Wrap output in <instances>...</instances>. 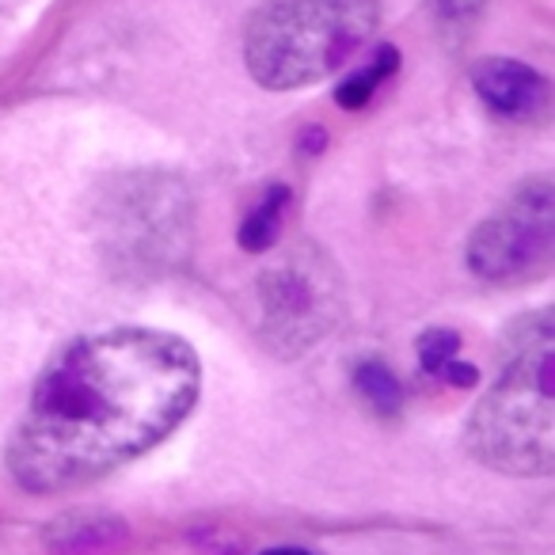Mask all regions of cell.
Here are the masks:
<instances>
[{
    "mask_svg": "<svg viewBox=\"0 0 555 555\" xmlns=\"http://www.w3.org/2000/svg\"><path fill=\"white\" fill-rule=\"evenodd\" d=\"M202 365L191 343L115 327L69 343L39 377L4 461L24 491L85 487L160 446L194 411Z\"/></svg>",
    "mask_w": 555,
    "mask_h": 555,
    "instance_id": "6da1fadb",
    "label": "cell"
},
{
    "mask_svg": "<svg viewBox=\"0 0 555 555\" xmlns=\"http://www.w3.org/2000/svg\"><path fill=\"white\" fill-rule=\"evenodd\" d=\"M464 446L506 476L555 472V324L547 309L514 332L506 365L464 426Z\"/></svg>",
    "mask_w": 555,
    "mask_h": 555,
    "instance_id": "7a4b0ae2",
    "label": "cell"
},
{
    "mask_svg": "<svg viewBox=\"0 0 555 555\" xmlns=\"http://www.w3.org/2000/svg\"><path fill=\"white\" fill-rule=\"evenodd\" d=\"M380 24V0H262L247 20L244 65L262 88L289 92L347 65Z\"/></svg>",
    "mask_w": 555,
    "mask_h": 555,
    "instance_id": "3957f363",
    "label": "cell"
},
{
    "mask_svg": "<svg viewBox=\"0 0 555 555\" xmlns=\"http://www.w3.org/2000/svg\"><path fill=\"white\" fill-rule=\"evenodd\" d=\"M100 232L107 259L122 274L168 270L191 240V198L171 176H122L103 194Z\"/></svg>",
    "mask_w": 555,
    "mask_h": 555,
    "instance_id": "277c9868",
    "label": "cell"
},
{
    "mask_svg": "<svg viewBox=\"0 0 555 555\" xmlns=\"http://www.w3.org/2000/svg\"><path fill=\"white\" fill-rule=\"evenodd\" d=\"M259 335L274 354L312 350L339 320V274L320 247H294L259 274Z\"/></svg>",
    "mask_w": 555,
    "mask_h": 555,
    "instance_id": "5b68a950",
    "label": "cell"
},
{
    "mask_svg": "<svg viewBox=\"0 0 555 555\" xmlns=\"http://www.w3.org/2000/svg\"><path fill=\"white\" fill-rule=\"evenodd\" d=\"M555 255V191L552 179H529L499 214L468 240V267L494 286H521L552 267Z\"/></svg>",
    "mask_w": 555,
    "mask_h": 555,
    "instance_id": "8992f818",
    "label": "cell"
},
{
    "mask_svg": "<svg viewBox=\"0 0 555 555\" xmlns=\"http://www.w3.org/2000/svg\"><path fill=\"white\" fill-rule=\"evenodd\" d=\"M472 85H476L479 100L502 118H517V122H529L544 111L547 103V85L537 69L521 62H509V57H483L472 69Z\"/></svg>",
    "mask_w": 555,
    "mask_h": 555,
    "instance_id": "52a82bcc",
    "label": "cell"
},
{
    "mask_svg": "<svg viewBox=\"0 0 555 555\" xmlns=\"http://www.w3.org/2000/svg\"><path fill=\"white\" fill-rule=\"evenodd\" d=\"M286 209H289V191L286 186H270V191L262 194L259 206H255L251 214L244 217V224H240V247H244V251H267V247L278 240V232H282Z\"/></svg>",
    "mask_w": 555,
    "mask_h": 555,
    "instance_id": "ba28073f",
    "label": "cell"
},
{
    "mask_svg": "<svg viewBox=\"0 0 555 555\" xmlns=\"http://www.w3.org/2000/svg\"><path fill=\"white\" fill-rule=\"evenodd\" d=\"M354 388L377 415H396L403 408V388L385 362H362L354 370Z\"/></svg>",
    "mask_w": 555,
    "mask_h": 555,
    "instance_id": "9c48e42d",
    "label": "cell"
},
{
    "mask_svg": "<svg viewBox=\"0 0 555 555\" xmlns=\"http://www.w3.org/2000/svg\"><path fill=\"white\" fill-rule=\"evenodd\" d=\"M400 65V57H396V50L392 47H380V54L373 57L365 69H358L354 77H347L339 85V92H335V100H339V107H347V111H358V107H365V103L373 100V92L380 88V80L385 77H392V69Z\"/></svg>",
    "mask_w": 555,
    "mask_h": 555,
    "instance_id": "30bf717a",
    "label": "cell"
},
{
    "mask_svg": "<svg viewBox=\"0 0 555 555\" xmlns=\"http://www.w3.org/2000/svg\"><path fill=\"white\" fill-rule=\"evenodd\" d=\"M122 537H126L122 525L92 521V525H85V529L65 532V540H57V547H62V552H69V555H80V552L92 555V552H107V547H115Z\"/></svg>",
    "mask_w": 555,
    "mask_h": 555,
    "instance_id": "8fae6325",
    "label": "cell"
},
{
    "mask_svg": "<svg viewBox=\"0 0 555 555\" xmlns=\"http://www.w3.org/2000/svg\"><path fill=\"white\" fill-rule=\"evenodd\" d=\"M456 350H461V335L449 332V327H434V332H423V339H418V365L430 377H441L446 365L456 358Z\"/></svg>",
    "mask_w": 555,
    "mask_h": 555,
    "instance_id": "7c38bea8",
    "label": "cell"
},
{
    "mask_svg": "<svg viewBox=\"0 0 555 555\" xmlns=\"http://www.w3.org/2000/svg\"><path fill=\"white\" fill-rule=\"evenodd\" d=\"M441 380H446V385H453V388H472L479 380V373H476V365L453 358V362L446 365V373H441Z\"/></svg>",
    "mask_w": 555,
    "mask_h": 555,
    "instance_id": "4fadbf2b",
    "label": "cell"
},
{
    "mask_svg": "<svg viewBox=\"0 0 555 555\" xmlns=\"http://www.w3.org/2000/svg\"><path fill=\"white\" fill-rule=\"evenodd\" d=\"M438 4V12L446 20H468V16H476L479 9H483L487 0H434Z\"/></svg>",
    "mask_w": 555,
    "mask_h": 555,
    "instance_id": "5bb4252c",
    "label": "cell"
},
{
    "mask_svg": "<svg viewBox=\"0 0 555 555\" xmlns=\"http://www.w3.org/2000/svg\"><path fill=\"white\" fill-rule=\"evenodd\" d=\"M301 149H305V153H320V149H324V130H320V126H312V130L301 138Z\"/></svg>",
    "mask_w": 555,
    "mask_h": 555,
    "instance_id": "9a60e30c",
    "label": "cell"
},
{
    "mask_svg": "<svg viewBox=\"0 0 555 555\" xmlns=\"http://www.w3.org/2000/svg\"><path fill=\"white\" fill-rule=\"evenodd\" d=\"M259 555H312V552H305V547H267Z\"/></svg>",
    "mask_w": 555,
    "mask_h": 555,
    "instance_id": "2e32d148",
    "label": "cell"
}]
</instances>
